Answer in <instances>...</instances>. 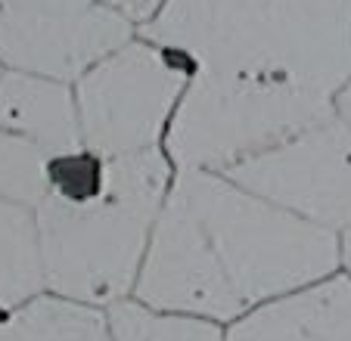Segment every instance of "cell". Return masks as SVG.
I'll return each mask as SVG.
<instances>
[{
    "label": "cell",
    "instance_id": "1",
    "mask_svg": "<svg viewBox=\"0 0 351 341\" xmlns=\"http://www.w3.org/2000/svg\"><path fill=\"white\" fill-rule=\"evenodd\" d=\"M146 40L190 62L171 140L230 170L332 115L351 78V0H168Z\"/></svg>",
    "mask_w": 351,
    "mask_h": 341
},
{
    "label": "cell",
    "instance_id": "2",
    "mask_svg": "<svg viewBox=\"0 0 351 341\" xmlns=\"http://www.w3.org/2000/svg\"><path fill=\"white\" fill-rule=\"evenodd\" d=\"M336 270V233L277 208L221 170H178L134 298L230 326Z\"/></svg>",
    "mask_w": 351,
    "mask_h": 341
},
{
    "label": "cell",
    "instance_id": "3",
    "mask_svg": "<svg viewBox=\"0 0 351 341\" xmlns=\"http://www.w3.org/2000/svg\"><path fill=\"white\" fill-rule=\"evenodd\" d=\"M178 168L165 149L50 158V190L34 208L47 292L106 310L134 295L146 249Z\"/></svg>",
    "mask_w": 351,
    "mask_h": 341
},
{
    "label": "cell",
    "instance_id": "4",
    "mask_svg": "<svg viewBox=\"0 0 351 341\" xmlns=\"http://www.w3.org/2000/svg\"><path fill=\"white\" fill-rule=\"evenodd\" d=\"M186 84L180 53L134 34L75 81L81 146L103 158L165 149Z\"/></svg>",
    "mask_w": 351,
    "mask_h": 341
},
{
    "label": "cell",
    "instance_id": "5",
    "mask_svg": "<svg viewBox=\"0 0 351 341\" xmlns=\"http://www.w3.org/2000/svg\"><path fill=\"white\" fill-rule=\"evenodd\" d=\"M227 177L336 236L351 227V131L332 115L245 158Z\"/></svg>",
    "mask_w": 351,
    "mask_h": 341
},
{
    "label": "cell",
    "instance_id": "6",
    "mask_svg": "<svg viewBox=\"0 0 351 341\" xmlns=\"http://www.w3.org/2000/svg\"><path fill=\"white\" fill-rule=\"evenodd\" d=\"M134 34L99 0H0V60L19 72L75 84Z\"/></svg>",
    "mask_w": 351,
    "mask_h": 341
},
{
    "label": "cell",
    "instance_id": "7",
    "mask_svg": "<svg viewBox=\"0 0 351 341\" xmlns=\"http://www.w3.org/2000/svg\"><path fill=\"white\" fill-rule=\"evenodd\" d=\"M227 341H351V273L302 286L227 326Z\"/></svg>",
    "mask_w": 351,
    "mask_h": 341
},
{
    "label": "cell",
    "instance_id": "8",
    "mask_svg": "<svg viewBox=\"0 0 351 341\" xmlns=\"http://www.w3.org/2000/svg\"><path fill=\"white\" fill-rule=\"evenodd\" d=\"M0 131L32 140L53 155L81 149L75 84L7 68L0 75Z\"/></svg>",
    "mask_w": 351,
    "mask_h": 341
},
{
    "label": "cell",
    "instance_id": "9",
    "mask_svg": "<svg viewBox=\"0 0 351 341\" xmlns=\"http://www.w3.org/2000/svg\"><path fill=\"white\" fill-rule=\"evenodd\" d=\"M47 292L38 217L32 208L0 199V316Z\"/></svg>",
    "mask_w": 351,
    "mask_h": 341
},
{
    "label": "cell",
    "instance_id": "10",
    "mask_svg": "<svg viewBox=\"0 0 351 341\" xmlns=\"http://www.w3.org/2000/svg\"><path fill=\"white\" fill-rule=\"evenodd\" d=\"M0 341H112V335L99 307L44 292L0 316Z\"/></svg>",
    "mask_w": 351,
    "mask_h": 341
},
{
    "label": "cell",
    "instance_id": "11",
    "mask_svg": "<svg viewBox=\"0 0 351 341\" xmlns=\"http://www.w3.org/2000/svg\"><path fill=\"white\" fill-rule=\"evenodd\" d=\"M106 326L112 341H227V326L184 310H159L128 295L109 304Z\"/></svg>",
    "mask_w": 351,
    "mask_h": 341
},
{
    "label": "cell",
    "instance_id": "12",
    "mask_svg": "<svg viewBox=\"0 0 351 341\" xmlns=\"http://www.w3.org/2000/svg\"><path fill=\"white\" fill-rule=\"evenodd\" d=\"M50 158L44 146L0 131V199L38 208L50 190Z\"/></svg>",
    "mask_w": 351,
    "mask_h": 341
},
{
    "label": "cell",
    "instance_id": "13",
    "mask_svg": "<svg viewBox=\"0 0 351 341\" xmlns=\"http://www.w3.org/2000/svg\"><path fill=\"white\" fill-rule=\"evenodd\" d=\"M106 10L128 22L134 31H143L149 22L159 19V13L168 7V0H99Z\"/></svg>",
    "mask_w": 351,
    "mask_h": 341
},
{
    "label": "cell",
    "instance_id": "14",
    "mask_svg": "<svg viewBox=\"0 0 351 341\" xmlns=\"http://www.w3.org/2000/svg\"><path fill=\"white\" fill-rule=\"evenodd\" d=\"M332 118L342 121V125L351 131V78L332 93Z\"/></svg>",
    "mask_w": 351,
    "mask_h": 341
},
{
    "label": "cell",
    "instance_id": "15",
    "mask_svg": "<svg viewBox=\"0 0 351 341\" xmlns=\"http://www.w3.org/2000/svg\"><path fill=\"white\" fill-rule=\"evenodd\" d=\"M339 245H342V270L351 273V227L339 236Z\"/></svg>",
    "mask_w": 351,
    "mask_h": 341
},
{
    "label": "cell",
    "instance_id": "16",
    "mask_svg": "<svg viewBox=\"0 0 351 341\" xmlns=\"http://www.w3.org/2000/svg\"><path fill=\"white\" fill-rule=\"evenodd\" d=\"M3 72H7V66H3V60H0V75H3Z\"/></svg>",
    "mask_w": 351,
    "mask_h": 341
}]
</instances>
